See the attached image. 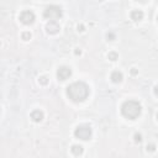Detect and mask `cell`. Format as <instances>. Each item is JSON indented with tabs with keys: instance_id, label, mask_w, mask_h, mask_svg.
Here are the masks:
<instances>
[{
	"instance_id": "1",
	"label": "cell",
	"mask_w": 158,
	"mask_h": 158,
	"mask_svg": "<svg viewBox=\"0 0 158 158\" xmlns=\"http://www.w3.org/2000/svg\"><path fill=\"white\" fill-rule=\"evenodd\" d=\"M89 86L83 81H75L67 86V95L74 102L84 101L89 96Z\"/></svg>"
},
{
	"instance_id": "2",
	"label": "cell",
	"mask_w": 158,
	"mask_h": 158,
	"mask_svg": "<svg viewBox=\"0 0 158 158\" xmlns=\"http://www.w3.org/2000/svg\"><path fill=\"white\" fill-rule=\"evenodd\" d=\"M141 111H142L141 104L136 100H127L121 106V114L128 120L137 118L141 115Z\"/></svg>"
},
{
	"instance_id": "3",
	"label": "cell",
	"mask_w": 158,
	"mask_h": 158,
	"mask_svg": "<svg viewBox=\"0 0 158 158\" xmlns=\"http://www.w3.org/2000/svg\"><path fill=\"white\" fill-rule=\"evenodd\" d=\"M43 16L46 19H48L49 21H56L62 16V9L57 5H49L44 9Z\"/></svg>"
},
{
	"instance_id": "4",
	"label": "cell",
	"mask_w": 158,
	"mask_h": 158,
	"mask_svg": "<svg viewBox=\"0 0 158 158\" xmlns=\"http://www.w3.org/2000/svg\"><path fill=\"white\" fill-rule=\"evenodd\" d=\"M91 127L89 125H79L75 130H74V136L79 139H83V141H86L91 137Z\"/></svg>"
},
{
	"instance_id": "5",
	"label": "cell",
	"mask_w": 158,
	"mask_h": 158,
	"mask_svg": "<svg viewBox=\"0 0 158 158\" xmlns=\"http://www.w3.org/2000/svg\"><path fill=\"white\" fill-rule=\"evenodd\" d=\"M20 21L25 25H30L35 21V14L31 10H25L20 14Z\"/></svg>"
},
{
	"instance_id": "6",
	"label": "cell",
	"mask_w": 158,
	"mask_h": 158,
	"mask_svg": "<svg viewBox=\"0 0 158 158\" xmlns=\"http://www.w3.org/2000/svg\"><path fill=\"white\" fill-rule=\"evenodd\" d=\"M70 75H72V69H70L69 67L62 65V67H59L58 70H57V78H58L59 80H65V79H68Z\"/></svg>"
},
{
	"instance_id": "7",
	"label": "cell",
	"mask_w": 158,
	"mask_h": 158,
	"mask_svg": "<svg viewBox=\"0 0 158 158\" xmlns=\"http://www.w3.org/2000/svg\"><path fill=\"white\" fill-rule=\"evenodd\" d=\"M46 28H47V32H48V33L54 35V33H57V32L59 31V25H58L56 21H49V22L47 23Z\"/></svg>"
},
{
	"instance_id": "8",
	"label": "cell",
	"mask_w": 158,
	"mask_h": 158,
	"mask_svg": "<svg viewBox=\"0 0 158 158\" xmlns=\"http://www.w3.org/2000/svg\"><path fill=\"white\" fill-rule=\"evenodd\" d=\"M122 78H123V75H122V73H121L120 70H114V72L111 73V75H110V79H111L114 83H120V81L122 80Z\"/></svg>"
},
{
	"instance_id": "9",
	"label": "cell",
	"mask_w": 158,
	"mask_h": 158,
	"mask_svg": "<svg viewBox=\"0 0 158 158\" xmlns=\"http://www.w3.org/2000/svg\"><path fill=\"white\" fill-rule=\"evenodd\" d=\"M31 118H32L35 122H40V121H42V118H43V112H42L41 110H33V111L31 112Z\"/></svg>"
},
{
	"instance_id": "10",
	"label": "cell",
	"mask_w": 158,
	"mask_h": 158,
	"mask_svg": "<svg viewBox=\"0 0 158 158\" xmlns=\"http://www.w3.org/2000/svg\"><path fill=\"white\" fill-rule=\"evenodd\" d=\"M130 16H131V19L133 21H139V20L143 19V12L141 10H132Z\"/></svg>"
},
{
	"instance_id": "11",
	"label": "cell",
	"mask_w": 158,
	"mask_h": 158,
	"mask_svg": "<svg viewBox=\"0 0 158 158\" xmlns=\"http://www.w3.org/2000/svg\"><path fill=\"white\" fill-rule=\"evenodd\" d=\"M70 151H72V153H73L74 156H80V154L83 153V147L79 146V144H74V146L70 148Z\"/></svg>"
},
{
	"instance_id": "12",
	"label": "cell",
	"mask_w": 158,
	"mask_h": 158,
	"mask_svg": "<svg viewBox=\"0 0 158 158\" xmlns=\"http://www.w3.org/2000/svg\"><path fill=\"white\" fill-rule=\"evenodd\" d=\"M107 57H109L110 60H116V59H117V53H115V52H110V53L107 54Z\"/></svg>"
},
{
	"instance_id": "13",
	"label": "cell",
	"mask_w": 158,
	"mask_h": 158,
	"mask_svg": "<svg viewBox=\"0 0 158 158\" xmlns=\"http://www.w3.org/2000/svg\"><path fill=\"white\" fill-rule=\"evenodd\" d=\"M22 38L26 40V41L30 40V38H31V33H30V32H23V33H22Z\"/></svg>"
},
{
	"instance_id": "14",
	"label": "cell",
	"mask_w": 158,
	"mask_h": 158,
	"mask_svg": "<svg viewBox=\"0 0 158 158\" xmlns=\"http://www.w3.org/2000/svg\"><path fill=\"white\" fill-rule=\"evenodd\" d=\"M40 83H41V84H47V83H48L47 77H41V78H40Z\"/></svg>"
},
{
	"instance_id": "15",
	"label": "cell",
	"mask_w": 158,
	"mask_h": 158,
	"mask_svg": "<svg viewBox=\"0 0 158 158\" xmlns=\"http://www.w3.org/2000/svg\"><path fill=\"white\" fill-rule=\"evenodd\" d=\"M141 139H142V138H141V135H139V133H136V135H135V141H136V142H141Z\"/></svg>"
},
{
	"instance_id": "16",
	"label": "cell",
	"mask_w": 158,
	"mask_h": 158,
	"mask_svg": "<svg viewBox=\"0 0 158 158\" xmlns=\"http://www.w3.org/2000/svg\"><path fill=\"white\" fill-rule=\"evenodd\" d=\"M154 94L158 96V85H156V86H154Z\"/></svg>"
},
{
	"instance_id": "17",
	"label": "cell",
	"mask_w": 158,
	"mask_h": 158,
	"mask_svg": "<svg viewBox=\"0 0 158 158\" xmlns=\"http://www.w3.org/2000/svg\"><path fill=\"white\" fill-rule=\"evenodd\" d=\"M107 38H111V41L114 40V35L112 33H107Z\"/></svg>"
},
{
	"instance_id": "18",
	"label": "cell",
	"mask_w": 158,
	"mask_h": 158,
	"mask_svg": "<svg viewBox=\"0 0 158 158\" xmlns=\"http://www.w3.org/2000/svg\"><path fill=\"white\" fill-rule=\"evenodd\" d=\"M157 118H158V114H157Z\"/></svg>"
},
{
	"instance_id": "19",
	"label": "cell",
	"mask_w": 158,
	"mask_h": 158,
	"mask_svg": "<svg viewBox=\"0 0 158 158\" xmlns=\"http://www.w3.org/2000/svg\"><path fill=\"white\" fill-rule=\"evenodd\" d=\"M157 20H158V17H157Z\"/></svg>"
}]
</instances>
